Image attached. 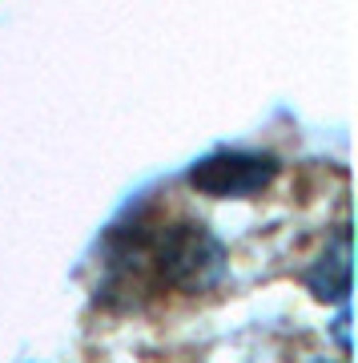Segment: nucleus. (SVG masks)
Instances as JSON below:
<instances>
[{
    "label": "nucleus",
    "mask_w": 358,
    "mask_h": 363,
    "mask_svg": "<svg viewBox=\"0 0 358 363\" xmlns=\"http://www.w3.org/2000/svg\"><path fill=\"white\" fill-rule=\"evenodd\" d=\"M230 255L221 238L202 222H169L154 230H133L129 242L113 262V283L133 274V286H166L178 295H205L226 279Z\"/></svg>",
    "instance_id": "obj_1"
},
{
    "label": "nucleus",
    "mask_w": 358,
    "mask_h": 363,
    "mask_svg": "<svg viewBox=\"0 0 358 363\" xmlns=\"http://www.w3.org/2000/svg\"><path fill=\"white\" fill-rule=\"evenodd\" d=\"M302 279L314 291V298H322V303H342L350 295V230L346 226L338 230L334 247H326V255Z\"/></svg>",
    "instance_id": "obj_3"
},
{
    "label": "nucleus",
    "mask_w": 358,
    "mask_h": 363,
    "mask_svg": "<svg viewBox=\"0 0 358 363\" xmlns=\"http://www.w3.org/2000/svg\"><path fill=\"white\" fill-rule=\"evenodd\" d=\"M282 162L274 154L258 150H218V154L193 162L190 186L205 198H250L262 194L270 182L278 178Z\"/></svg>",
    "instance_id": "obj_2"
}]
</instances>
